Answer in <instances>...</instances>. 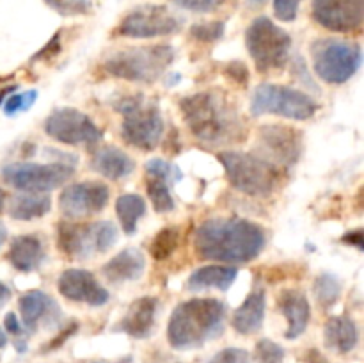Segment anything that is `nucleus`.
<instances>
[{"label": "nucleus", "instance_id": "1", "mask_svg": "<svg viewBox=\"0 0 364 363\" xmlns=\"http://www.w3.org/2000/svg\"><path fill=\"white\" fill-rule=\"evenodd\" d=\"M267 244L259 224L242 217H213L201 223L194 235L199 258L223 263H247L258 258Z\"/></svg>", "mask_w": 364, "mask_h": 363}, {"label": "nucleus", "instance_id": "2", "mask_svg": "<svg viewBox=\"0 0 364 363\" xmlns=\"http://www.w3.org/2000/svg\"><path fill=\"white\" fill-rule=\"evenodd\" d=\"M180 109L188 130L203 144L224 146L244 141V121L224 93L201 91L188 95L181 98Z\"/></svg>", "mask_w": 364, "mask_h": 363}, {"label": "nucleus", "instance_id": "3", "mask_svg": "<svg viewBox=\"0 0 364 363\" xmlns=\"http://www.w3.org/2000/svg\"><path fill=\"white\" fill-rule=\"evenodd\" d=\"M226 305L213 298H194L173 310L167 326L171 347L178 351L199 349L224 333Z\"/></svg>", "mask_w": 364, "mask_h": 363}, {"label": "nucleus", "instance_id": "4", "mask_svg": "<svg viewBox=\"0 0 364 363\" xmlns=\"http://www.w3.org/2000/svg\"><path fill=\"white\" fill-rule=\"evenodd\" d=\"M217 159L230 184L251 198H269L281 182L279 166L258 153L220 152Z\"/></svg>", "mask_w": 364, "mask_h": 363}, {"label": "nucleus", "instance_id": "5", "mask_svg": "<svg viewBox=\"0 0 364 363\" xmlns=\"http://www.w3.org/2000/svg\"><path fill=\"white\" fill-rule=\"evenodd\" d=\"M174 60V48L171 45L130 46L114 52L105 60V71L116 78L128 82L153 84Z\"/></svg>", "mask_w": 364, "mask_h": 363}, {"label": "nucleus", "instance_id": "6", "mask_svg": "<svg viewBox=\"0 0 364 363\" xmlns=\"http://www.w3.org/2000/svg\"><path fill=\"white\" fill-rule=\"evenodd\" d=\"M116 112L123 114L121 135L134 148L151 152L164 135V120L155 103L146 102L144 95L121 96L114 102Z\"/></svg>", "mask_w": 364, "mask_h": 363}, {"label": "nucleus", "instance_id": "7", "mask_svg": "<svg viewBox=\"0 0 364 363\" xmlns=\"http://www.w3.org/2000/svg\"><path fill=\"white\" fill-rule=\"evenodd\" d=\"M313 70L327 84H345L350 80L363 63L359 43L347 39L323 38L311 45Z\"/></svg>", "mask_w": 364, "mask_h": 363}, {"label": "nucleus", "instance_id": "8", "mask_svg": "<svg viewBox=\"0 0 364 363\" xmlns=\"http://www.w3.org/2000/svg\"><path fill=\"white\" fill-rule=\"evenodd\" d=\"M245 46L258 71L281 70L291 50V36L269 16H258L245 31Z\"/></svg>", "mask_w": 364, "mask_h": 363}, {"label": "nucleus", "instance_id": "9", "mask_svg": "<svg viewBox=\"0 0 364 363\" xmlns=\"http://www.w3.org/2000/svg\"><path fill=\"white\" fill-rule=\"evenodd\" d=\"M318 103L299 89L288 85L259 84L251 98V116L259 117L265 114L287 117V120L306 121L315 116Z\"/></svg>", "mask_w": 364, "mask_h": 363}, {"label": "nucleus", "instance_id": "10", "mask_svg": "<svg viewBox=\"0 0 364 363\" xmlns=\"http://www.w3.org/2000/svg\"><path fill=\"white\" fill-rule=\"evenodd\" d=\"M117 242V228L110 221L100 223H60L57 233L59 249L73 260H85L92 255H103Z\"/></svg>", "mask_w": 364, "mask_h": 363}, {"label": "nucleus", "instance_id": "11", "mask_svg": "<svg viewBox=\"0 0 364 363\" xmlns=\"http://www.w3.org/2000/svg\"><path fill=\"white\" fill-rule=\"evenodd\" d=\"M75 174V167L68 162L34 164L14 162L2 167V178L11 187L32 194L50 192L66 184Z\"/></svg>", "mask_w": 364, "mask_h": 363}, {"label": "nucleus", "instance_id": "12", "mask_svg": "<svg viewBox=\"0 0 364 363\" xmlns=\"http://www.w3.org/2000/svg\"><path fill=\"white\" fill-rule=\"evenodd\" d=\"M43 128L48 137L68 146L92 148L103 137V132L100 130L98 125L87 114L73 109V107H63V109L53 110L45 120Z\"/></svg>", "mask_w": 364, "mask_h": 363}, {"label": "nucleus", "instance_id": "13", "mask_svg": "<svg viewBox=\"0 0 364 363\" xmlns=\"http://www.w3.org/2000/svg\"><path fill=\"white\" fill-rule=\"evenodd\" d=\"M181 28V20L166 6L142 4L121 20L117 32L127 38L148 39L171 36Z\"/></svg>", "mask_w": 364, "mask_h": 363}, {"label": "nucleus", "instance_id": "14", "mask_svg": "<svg viewBox=\"0 0 364 363\" xmlns=\"http://www.w3.org/2000/svg\"><path fill=\"white\" fill-rule=\"evenodd\" d=\"M110 189L102 182H80L64 187L59 198V209L70 219H82L105 209Z\"/></svg>", "mask_w": 364, "mask_h": 363}, {"label": "nucleus", "instance_id": "15", "mask_svg": "<svg viewBox=\"0 0 364 363\" xmlns=\"http://www.w3.org/2000/svg\"><path fill=\"white\" fill-rule=\"evenodd\" d=\"M313 18L333 32H354L364 21V0H313Z\"/></svg>", "mask_w": 364, "mask_h": 363}, {"label": "nucleus", "instance_id": "16", "mask_svg": "<svg viewBox=\"0 0 364 363\" xmlns=\"http://www.w3.org/2000/svg\"><path fill=\"white\" fill-rule=\"evenodd\" d=\"M60 295L73 302L89 306H103L110 299L109 290L98 283L95 274L84 269H66L57 281Z\"/></svg>", "mask_w": 364, "mask_h": 363}, {"label": "nucleus", "instance_id": "17", "mask_svg": "<svg viewBox=\"0 0 364 363\" xmlns=\"http://www.w3.org/2000/svg\"><path fill=\"white\" fill-rule=\"evenodd\" d=\"M259 142L263 152H269V157H263L277 166H294L302 152V135L295 128L267 125L259 130Z\"/></svg>", "mask_w": 364, "mask_h": 363}, {"label": "nucleus", "instance_id": "18", "mask_svg": "<svg viewBox=\"0 0 364 363\" xmlns=\"http://www.w3.org/2000/svg\"><path fill=\"white\" fill-rule=\"evenodd\" d=\"M277 308L288 322L284 338L295 340V338L301 337L308 327L309 319H311V306H309L308 298L301 290L288 288L277 298Z\"/></svg>", "mask_w": 364, "mask_h": 363}, {"label": "nucleus", "instance_id": "19", "mask_svg": "<svg viewBox=\"0 0 364 363\" xmlns=\"http://www.w3.org/2000/svg\"><path fill=\"white\" fill-rule=\"evenodd\" d=\"M156 308H159V301L151 298V295L135 299L130 305V308H128L127 315L119 322V330L123 333L130 335L132 338L144 340V338H148L153 333Z\"/></svg>", "mask_w": 364, "mask_h": 363}, {"label": "nucleus", "instance_id": "20", "mask_svg": "<svg viewBox=\"0 0 364 363\" xmlns=\"http://www.w3.org/2000/svg\"><path fill=\"white\" fill-rule=\"evenodd\" d=\"M146 269V258L139 249L127 248L116 256L109 260L105 265L102 267V273L105 280L110 283H127V281H135L144 274Z\"/></svg>", "mask_w": 364, "mask_h": 363}, {"label": "nucleus", "instance_id": "21", "mask_svg": "<svg viewBox=\"0 0 364 363\" xmlns=\"http://www.w3.org/2000/svg\"><path fill=\"white\" fill-rule=\"evenodd\" d=\"M265 310H267L265 290H262V288L252 290L251 294L245 298V301L235 310L231 324H233V327L240 335L258 333L263 326V320H265Z\"/></svg>", "mask_w": 364, "mask_h": 363}, {"label": "nucleus", "instance_id": "22", "mask_svg": "<svg viewBox=\"0 0 364 363\" xmlns=\"http://www.w3.org/2000/svg\"><path fill=\"white\" fill-rule=\"evenodd\" d=\"M21 315V326L34 331L39 322L50 319L53 315H59V306L50 298L48 294L41 290H28L18 301Z\"/></svg>", "mask_w": 364, "mask_h": 363}, {"label": "nucleus", "instance_id": "23", "mask_svg": "<svg viewBox=\"0 0 364 363\" xmlns=\"http://www.w3.org/2000/svg\"><path fill=\"white\" fill-rule=\"evenodd\" d=\"M7 260L20 273H32L39 269L45 260L43 242L36 235H20L11 242Z\"/></svg>", "mask_w": 364, "mask_h": 363}, {"label": "nucleus", "instance_id": "24", "mask_svg": "<svg viewBox=\"0 0 364 363\" xmlns=\"http://www.w3.org/2000/svg\"><path fill=\"white\" fill-rule=\"evenodd\" d=\"M91 169L109 180H121L134 173L135 164L123 149L116 146H105L95 152L91 159Z\"/></svg>", "mask_w": 364, "mask_h": 363}, {"label": "nucleus", "instance_id": "25", "mask_svg": "<svg viewBox=\"0 0 364 363\" xmlns=\"http://www.w3.org/2000/svg\"><path fill=\"white\" fill-rule=\"evenodd\" d=\"M359 331L354 319L347 315L331 317L326 324V345L340 354L350 352L358 345Z\"/></svg>", "mask_w": 364, "mask_h": 363}, {"label": "nucleus", "instance_id": "26", "mask_svg": "<svg viewBox=\"0 0 364 363\" xmlns=\"http://www.w3.org/2000/svg\"><path fill=\"white\" fill-rule=\"evenodd\" d=\"M238 276L237 267H224V265H205L199 267L198 270L188 278V290L199 292L206 288H219V290H228L235 283Z\"/></svg>", "mask_w": 364, "mask_h": 363}, {"label": "nucleus", "instance_id": "27", "mask_svg": "<svg viewBox=\"0 0 364 363\" xmlns=\"http://www.w3.org/2000/svg\"><path fill=\"white\" fill-rule=\"evenodd\" d=\"M52 209V199L43 194H18L9 203V216L16 221H32L46 216Z\"/></svg>", "mask_w": 364, "mask_h": 363}, {"label": "nucleus", "instance_id": "28", "mask_svg": "<svg viewBox=\"0 0 364 363\" xmlns=\"http://www.w3.org/2000/svg\"><path fill=\"white\" fill-rule=\"evenodd\" d=\"M116 214L124 233H135L139 219L146 214V201L139 194L119 196L116 201Z\"/></svg>", "mask_w": 364, "mask_h": 363}, {"label": "nucleus", "instance_id": "29", "mask_svg": "<svg viewBox=\"0 0 364 363\" xmlns=\"http://www.w3.org/2000/svg\"><path fill=\"white\" fill-rule=\"evenodd\" d=\"M171 180L160 177H148V184H146V192H148L149 199H151L153 209L159 214L171 212L174 209V199L171 196L169 189Z\"/></svg>", "mask_w": 364, "mask_h": 363}, {"label": "nucleus", "instance_id": "30", "mask_svg": "<svg viewBox=\"0 0 364 363\" xmlns=\"http://www.w3.org/2000/svg\"><path fill=\"white\" fill-rule=\"evenodd\" d=\"M313 292H315L316 302H318L322 308H331V306L336 305L338 299H340L341 283L334 274L323 273L315 280Z\"/></svg>", "mask_w": 364, "mask_h": 363}, {"label": "nucleus", "instance_id": "31", "mask_svg": "<svg viewBox=\"0 0 364 363\" xmlns=\"http://www.w3.org/2000/svg\"><path fill=\"white\" fill-rule=\"evenodd\" d=\"M180 244V230L176 226H167L155 235L149 244V253L155 260H166L176 251Z\"/></svg>", "mask_w": 364, "mask_h": 363}, {"label": "nucleus", "instance_id": "32", "mask_svg": "<svg viewBox=\"0 0 364 363\" xmlns=\"http://www.w3.org/2000/svg\"><path fill=\"white\" fill-rule=\"evenodd\" d=\"M38 100V91L36 89H31V91L25 93H16V95L7 96L6 103H4V112L6 116H14L16 112H21V110H28L34 102Z\"/></svg>", "mask_w": 364, "mask_h": 363}, {"label": "nucleus", "instance_id": "33", "mask_svg": "<svg viewBox=\"0 0 364 363\" xmlns=\"http://www.w3.org/2000/svg\"><path fill=\"white\" fill-rule=\"evenodd\" d=\"M226 31V23L224 21H210V23H198L192 25L191 36L198 41L203 43H213L219 41Z\"/></svg>", "mask_w": 364, "mask_h": 363}, {"label": "nucleus", "instance_id": "34", "mask_svg": "<svg viewBox=\"0 0 364 363\" xmlns=\"http://www.w3.org/2000/svg\"><path fill=\"white\" fill-rule=\"evenodd\" d=\"M284 349L270 338H262L256 344V362L258 363H283Z\"/></svg>", "mask_w": 364, "mask_h": 363}, {"label": "nucleus", "instance_id": "35", "mask_svg": "<svg viewBox=\"0 0 364 363\" xmlns=\"http://www.w3.org/2000/svg\"><path fill=\"white\" fill-rule=\"evenodd\" d=\"M53 11L63 16H75V14H87L91 11L89 0H45Z\"/></svg>", "mask_w": 364, "mask_h": 363}, {"label": "nucleus", "instance_id": "36", "mask_svg": "<svg viewBox=\"0 0 364 363\" xmlns=\"http://www.w3.org/2000/svg\"><path fill=\"white\" fill-rule=\"evenodd\" d=\"M146 174L148 177H160L167 180H178L181 178V173L176 169V166H171L162 159H151L146 162Z\"/></svg>", "mask_w": 364, "mask_h": 363}, {"label": "nucleus", "instance_id": "37", "mask_svg": "<svg viewBox=\"0 0 364 363\" xmlns=\"http://www.w3.org/2000/svg\"><path fill=\"white\" fill-rule=\"evenodd\" d=\"M181 9L192 11V13H213L226 4V0H171Z\"/></svg>", "mask_w": 364, "mask_h": 363}, {"label": "nucleus", "instance_id": "38", "mask_svg": "<svg viewBox=\"0 0 364 363\" xmlns=\"http://www.w3.org/2000/svg\"><path fill=\"white\" fill-rule=\"evenodd\" d=\"M208 363H255L251 354L245 349L238 347H228L217 352Z\"/></svg>", "mask_w": 364, "mask_h": 363}, {"label": "nucleus", "instance_id": "39", "mask_svg": "<svg viewBox=\"0 0 364 363\" xmlns=\"http://www.w3.org/2000/svg\"><path fill=\"white\" fill-rule=\"evenodd\" d=\"M301 2L302 0H274V14L281 21H294Z\"/></svg>", "mask_w": 364, "mask_h": 363}, {"label": "nucleus", "instance_id": "40", "mask_svg": "<svg viewBox=\"0 0 364 363\" xmlns=\"http://www.w3.org/2000/svg\"><path fill=\"white\" fill-rule=\"evenodd\" d=\"M226 75L231 80L238 82V84H245L249 80V70L244 63L240 60H233L226 66Z\"/></svg>", "mask_w": 364, "mask_h": 363}, {"label": "nucleus", "instance_id": "41", "mask_svg": "<svg viewBox=\"0 0 364 363\" xmlns=\"http://www.w3.org/2000/svg\"><path fill=\"white\" fill-rule=\"evenodd\" d=\"M60 52V32H55L53 38L43 46L39 52H36V56L32 57V60H41V59H48V57L57 56Z\"/></svg>", "mask_w": 364, "mask_h": 363}, {"label": "nucleus", "instance_id": "42", "mask_svg": "<svg viewBox=\"0 0 364 363\" xmlns=\"http://www.w3.org/2000/svg\"><path fill=\"white\" fill-rule=\"evenodd\" d=\"M4 326H6V331L9 335H21V331H23V326H21V322L18 320L16 313L9 312L6 317H4Z\"/></svg>", "mask_w": 364, "mask_h": 363}, {"label": "nucleus", "instance_id": "43", "mask_svg": "<svg viewBox=\"0 0 364 363\" xmlns=\"http://www.w3.org/2000/svg\"><path fill=\"white\" fill-rule=\"evenodd\" d=\"M341 241H343L345 244H350V246H355V248H358V249H363V246H364L363 230L350 231V233L343 235V237H341Z\"/></svg>", "mask_w": 364, "mask_h": 363}, {"label": "nucleus", "instance_id": "44", "mask_svg": "<svg viewBox=\"0 0 364 363\" xmlns=\"http://www.w3.org/2000/svg\"><path fill=\"white\" fill-rule=\"evenodd\" d=\"M75 330H77V324H73V326H71V327H68V330H64L63 333H60L59 337H57V340L50 342V344H48V347H46L45 351H50V349H57V347H59V345L63 344L64 340H68V337H71V335L75 333Z\"/></svg>", "mask_w": 364, "mask_h": 363}, {"label": "nucleus", "instance_id": "45", "mask_svg": "<svg viewBox=\"0 0 364 363\" xmlns=\"http://www.w3.org/2000/svg\"><path fill=\"white\" fill-rule=\"evenodd\" d=\"M304 362L306 363H329L326 359V356H323L320 351H316V349H311V351H306Z\"/></svg>", "mask_w": 364, "mask_h": 363}, {"label": "nucleus", "instance_id": "46", "mask_svg": "<svg viewBox=\"0 0 364 363\" xmlns=\"http://www.w3.org/2000/svg\"><path fill=\"white\" fill-rule=\"evenodd\" d=\"M9 298H11L9 287H7L6 283H2V281H0V308H2V306L6 305L7 301H9Z\"/></svg>", "mask_w": 364, "mask_h": 363}, {"label": "nucleus", "instance_id": "47", "mask_svg": "<svg viewBox=\"0 0 364 363\" xmlns=\"http://www.w3.org/2000/svg\"><path fill=\"white\" fill-rule=\"evenodd\" d=\"M6 345H7V337H6V333H4L2 327H0V349H4Z\"/></svg>", "mask_w": 364, "mask_h": 363}, {"label": "nucleus", "instance_id": "48", "mask_svg": "<svg viewBox=\"0 0 364 363\" xmlns=\"http://www.w3.org/2000/svg\"><path fill=\"white\" fill-rule=\"evenodd\" d=\"M4 206H6V192H4L2 189H0V212H2V210H4Z\"/></svg>", "mask_w": 364, "mask_h": 363}, {"label": "nucleus", "instance_id": "49", "mask_svg": "<svg viewBox=\"0 0 364 363\" xmlns=\"http://www.w3.org/2000/svg\"><path fill=\"white\" fill-rule=\"evenodd\" d=\"M265 2H267V0H249V4H252V6H256V7L263 6Z\"/></svg>", "mask_w": 364, "mask_h": 363}, {"label": "nucleus", "instance_id": "50", "mask_svg": "<svg viewBox=\"0 0 364 363\" xmlns=\"http://www.w3.org/2000/svg\"><path fill=\"white\" fill-rule=\"evenodd\" d=\"M4 238H6V228H4L2 224H0V244H2V242H4Z\"/></svg>", "mask_w": 364, "mask_h": 363}]
</instances>
